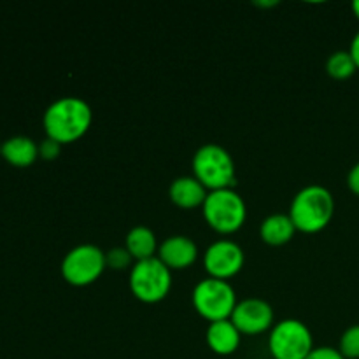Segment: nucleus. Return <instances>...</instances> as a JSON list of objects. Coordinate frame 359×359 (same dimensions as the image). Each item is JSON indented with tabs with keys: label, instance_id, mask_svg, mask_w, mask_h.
<instances>
[{
	"label": "nucleus",
	"instance_id": "nucleus-13",
	"mask_svg": "<svg viewBox=\"0 0 359 359\" xmlns=\"http://www.w3.org/2000/svg\"><path fill=\"white\" fill-rule=\"evenodd\" d=\"M205 337L207 346L212 353L219 354V356H230L241 347L242 333L235 328L230 319H224V321L210 323Z\"/></svg>",
	"mask_w": 359,
	"mask_h": 359
},
{
	"label": "nucleus",
	"instance_id": "nucleus-17",
	"mask_svg": "<svg viewBox=\"0 0 359 359\" xmlns=\"http://www.w3.org/2000/svg\"><path fill=\"white\" fill-rule=\"evenodd\" d=\"M358 67L349 51H335L326 60V72L337 81L349 79L356 74Z\"/></svg>",
	"mask_w": 359,
	"mask_h": 359
},
{
	"label": "nucleus",
	"instance_id": "nucleus-8",
	"mask_svg": "<svg viewBox=\"0 0 359 359\" xmlns=\"http://www.w3.org/2000/svg\"><path fill=\"white\" fill-rule=\"evenodd\" d=\"M107 262L105 252L93 244H81L70 249L62 262V277L70 286L84 287L97 283Z\"/></svg>",
	"mask_w": 359,
	"mask_h": 359
},
{
	"label": "nucleus",
	"instance_id": "nucleus-19",
	"mask_svg": "<svg viewBox=\"0 0 359 359\" xmlns=\"http://www.w3.org/2000/svg\"><path fill=\"white\" fill-rule=\"evenodd\" d=\"M105 262H107V266H111V269L123 270L130 266V263L135 262V259L132 258V255L125 248H114L109 252H105Z\"/></svg>",
	"mask_w": 359,
	"mask_h": 359
},
{
	"label": "nucleus",
	"instance_id": "nucleus-1",
	"mask_svg": "<svg viewBox=\"0 0 359 359\" xmlns=\"http://www.w3.org/2000/svg\"><path fill=\"white\" fill-rule=\"evenodd\" d=\"M93 114L83 98L63 97L53 102L44 112L42 125L46 137L58 144H72L90 130Z\"/></svg>",
	"mask_w": 359,
	"mask_h": 359
},
{
	"label": "nucleus",
	"instance_id": "nucleus-16",
	"mask_svg": "<svg viewBox=\"0 0 359 359\" xmlns=\"http://www.w3.org/2000/svg\"><path fill=\"white\" fill-rule=\"evenodd\" d=\"M293 221L290 214H272L259 224V237L269 245H284L294 237Z\"/></svg>",
	"mask_w": 359,
	"mask_h": 359
},
{
	"label": "nucleus",
	"instance_id": "nucleus-10",
	"mask_svg": "<svg viewBox=\"0 0 359 359\" xmlns=\"http://www.w3.org/2000/svg\"><path fill=\"white\" fill-rule=\"evenodd\" d=\"M230 321L242 335H262L273 328V309L262 298H245L238 302Z\"/></svg>",
	"mask_w": 359,
	"mask_h": 359
},
{
	"label": "nucleus",
	"instance_id": "nucleus-23",
	"mask_svg": "<svg viewBox=\"0 0 359 359\" xmlns=\"http://www.w3.org/2000/svg\"><path fill=\"white\" fill-rule=\"evenodd\" d=\"M349 53H351V56H353L354 63H356V67H358V70H359V30L356 32V35H354V37H353V41H351Z\"/></svg>",
	"mask_w": 359,
	"mask_h": 359
},
{
	"label": "nucleus",
	"instance_id": "nucleus-3",
	"mask_svg": "<svg viewBox=\"0 0 359 359\" xmlns=\"http://www.w3.org/2000/svg\"><path fill=\"white\" fill-rule=\"evenodd\" d=\"M193 174L207 191L233 188L237 170L231 154L219 144H203L193 156Z\"/></svg>",
	"mask_w": 359,
	"mask_h": 359
},
{
	"label": "nucleus",
	"instance_id": "nucleus-25",
	"mask_svg": "<svg viewBox=\"0 0 359 359\" xmlns=\"http://www.w3.org/2000/svg\"><path fill=\"white\" fill-rule=\"evenodd\" d=\"M279 2H256V6H262V7H270V6H277Z\"/></svg>",
	"mask_w": 359,
	"mask_h": 359
},
{
	"label": "nucleus",
	"instance_id": "nucleus-4",
	"mask_svg": "<svg viewBox=\"0 0 359 359\" xmlns=\"http://www.w3.org/2000/svg\"><path fill=\"white\" fill-rule=\"evenodd\" d=\"M202 212L207 224L223 235L241 230L248 217L244 198L233 188L209 191L202 205Z\"/></svg>",
	"mask_w": 359,
	"mask_h": 359
},
{
	"label": "nucleus",
	"instance_id": "nucleus-7",
	"mask_svg": "<svg viewBox=\"0 0 359 359\" xmlns=\"http://www.w3.org/2000/svg\"><path fill=\"white\" fill-rule=\"evenodd\" d=\"M269 349L273 359H305L314 349V339L305 323L283 319L270 332Z\"/></svg>",
	"mask_w": 359,
	"mask_h": 359
},
{
	"label": "nucleus",
	"instance_id": "nucleus-5",
	"mask_svg": "<svg viewBox=\"0 0 359 359\" xmlns=\"http://www.w3.org/2000/svg\"><path fill=\"white\" fill-rule=\"evenodd\" d=\"M130 291L144 304H158L165 300L172 287V270L160 262L158 256L135 262L130 270Z\"/></svg>",
	"mask_w": 359,
	"mask_h": 359
},
{
	"label": "nucleus",
	"instance_id": "nucleus-20",
	"mask_svg": "<svg viewBox=\"0 0 359 359\" xmlns=\"http://www.w3.org/2000/svg\"><path fill=\"white\" fill-rule=\"evenodd\" d=\"M60 149H62V144L55 142V140L48 139L46 137V140H42L41 144H39V158H42V160H56L60 154Z\"/></svg>",
	"mask_w": 359,
	"mask_h": 359
},
{
	"label": "nucleus",
	"instance_id": "nucleus-21",
	"mask_svg": "<svg viewBox=\"0 0 359 359\" xmlns=\"http://www.w3.org/2000/svg\"><path fill=\"white\" fill-rule=\"evenodd\" d=\"M305 359H346L335 347H314Z\"/></svg>",
	"mask_w": 359,
	"mask_h": 359
},
{
	"label": "nucleus",
	"instance_id": "nucleus-2",
	"mask_svg": "<svg viewBox=\"0 0 359 359\" xmlns=\"http://www.w3.org/2000/svg\"><path fill=\"white\" fill-rule=\"evenodd\" d=\"M335 214V198L325 186L311 184L294 195L290 207V217L294 228L304 233L325 230Z\"/></svg>",
	"mask_w": 359,
	"mask_h": 359
},
{
	"label": "nucleus",
	"instance_id": "nucleus-18",
	"mask_svg": "<svg viewBox=\"0 0 359 359\" xmlns=\"http://www.w3.org/2000/svg\"><path fill=\"white\" fill-rule=\"evenodd\" d=\"M339 351L346 359H359V325L351 326L342 333Z\"/></svg>",
	"mask_w": 359,
	"mask_h": 359
},
{
	"label": "nucleus",
	"instance_id": "nucleus-24",
	"mask_svg": "<svg viewBox=\"0 0 359 359\" xmlns=\"http://www.w3.org/2000/svg\"><path fill=\"white\" fill-rule=\"evenodd\" d=\"M353 13H354V16L359 20V0H354L353 2Z\"/></svg>",
	"mask_w": 359,
	"mask_h": 359
},
{
	"label": "nucleus",
	"instance_id": "nucleus-22",
	"mask_svg": "<svg viewBox=\"0 0 359 359\" xmlns=\"http://www.w3.org/2000/svg\"><path fill=\"white\" fill-rule=\"evenodd\" d=\"M347 186H349V189L354 195L359 196V161L347 174Z\"/></svg>",
	"mask_w": 359,
	"mask_h": 359
},
{
	"label": "nucleus",
	"instance_id": "nucleus-12",
	"mask_svg": "<svg viewBox=\"0 0 359 359\" xmlns=\"http://www.w3.org/2000/svg\"><path fill=\"white\" fill-rule=\"evenodd\" d=\"M207 195H209L207 188L195 175H182V177L174 179L170 188H168V196L181 209L202 207Z\"/></svg>",
	"mask_w": 359,
	"mask_h": 359
},
{
	"label": "nucleus",
	"instance_id": "nucleus-15",
	"mask_svg": "<svg viewBox=\"0 0 359 359\" xmlns=\"http://www.w3.org/2000/svg\"><path fill=\"white\" fill-rule=\"evenodd\" d=\"M158 242L156 235L151 228L139 224V226H133L128 231L125 238V249L132 255V258L135 262H144V259L154 258L158 252Z\"/></svg>",
	"mask_w": 359,
	"mask_h": 359
},
{
	"label": "nucleus",
	"instance_id": "nucleus-6",
	"mask_svg": "<svg viewBox=\"0 0 359 359\" xmlns=\"http://www.w3.org/2000/svg\"><path fill=\"white\" fill-rule=\"evenodd\" d=\"M193 307L209 323L230 319L237 307V294L228 280L202 279L193 290Z\"/></svg>",
	"mask_w": 359,
	"mask_h": 359
},
{
	"label": "nucleus",
	"instance_id": "nucleus-9",
	"mask_svg": "<svg viewBox=\"0 0 359 359\" xmlns=\"http://www.w3.org/2000/svg\"><path fill=\"white\" fill-rule=\"evenodd\" d=\"M245 262L244 251L233 241H217L203 252V269L212 279L228 280L237 276Z\"/></svg>",
	"mask_w": 359,
	"mask_h": 359
},
{
	"label": "nucleus",
	"instance_id": "nucleus-11",
	"mask_svg": "<svg viewBox=\"0 0 359 359\" xmlns=\"http://www.w3.org/2000/svg\"><path fill=\"white\" fill-rule=\"evenodd\" d=\"M158 258L170 270L189 269L198 258V248L195 241L186 235H172L158 248Z\"/></svg>",
	"mask_w": 359,
	"mask_h": 359
},
{
	"label": "nucleus",
	"instance_id": "nucleus-14",
	"mask_svg": "<svg viewBox=\"0 0 359 359\" xmlns=\"http://www.w3.org/2000/svg\"><path fill=\"white\" fill-rule=\"evenodd\" d=\"M0 156L13 167L27 168L34 165L39 158V144H35L30 137H11L2 144Z\"/></svg>",
	"mask_w": 359,
	"mask_h": 359
},
{
	"label": "nucleus",
	"instance_id": "nucleus-26",
	"mask_svg": "<svg viewBox=\"0 0 359 359\" xmlns=\"http://www.w3.org/2000/svg\"><path fill=\"white\" fill-rule=\"evenodd\" d=\"M0 151H2V144H0Z\"/></svg>",
	"mask_w": 359,
	"mask_h": 359
}]
</instances>
